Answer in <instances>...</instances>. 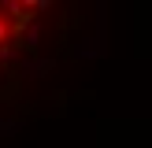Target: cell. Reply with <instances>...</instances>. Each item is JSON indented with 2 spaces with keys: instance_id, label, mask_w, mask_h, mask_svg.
I'll return each instance as SVG.
<instances>
[{
  "instance_id": "obj_1",
  "label": "cell",
  "mask_w": 152,
  "mask_h": 148,
  "mask_svg": "<svg viewBox=\"0 0 152 148\" xmlns=\"http://www.w3.org/2000/svg\"><path fill=\"white\" fill-rule=\"evenodd\" d=\"M4 41H7V22L0 19V44H4Z\"/></svg>"
}]
</instances>
